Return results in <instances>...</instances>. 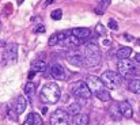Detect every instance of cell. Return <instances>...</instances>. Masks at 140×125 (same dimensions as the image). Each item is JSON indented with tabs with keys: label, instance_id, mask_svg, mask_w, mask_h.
Masks as SVG:
<instances>
[{
	"label": "cell",
	"instance_id": "1",
	"mask_svg": "<svg viewBox=\"0 0 140 125\" xmlns=\"http://www.w3.org/2000/svg\"><path fill=\"white\" fill-rule=\"evenodd\" d=\"M83 56H84V65L90 67V68H94V67L99 65L101 59H102L99 46L95 42H87L84 45Z\"/></svg>",
	"mask_w": 140,
	"mask_h": 125
},
{
	"label": "cell",
	"instance_id": "2",
	"mask_svg": "<svg viewBox=\"0 0 140 125\" xmlns=\"http://www.w3.org/2000/svg\"><path fill=\"white\" fill-rule=\"evenodd\" d=\"M60 95H61V90L59 87V84L54 83V82H49L42 87L40 97L42 99V102L53 105V103H57L60 101Z\"/></svg>",
	"mask_w": 140,
	"mask_h": 125
},
{
	"label": "cell",
	"instance_id": "3",
	"mask_svg": "<svg viewBox=\"0 0 140 125\" xmlns=\"http://www.w3.org/2000/svg\"><path fill=\"white\" fill-rule=\"evenodd\" d=\"M71 92L74 97L79 98V99H89L91 97V90L89 87V84L86 82H82V80L72 83Z\"/></svg>",
	"mask_w": 140,
	"mask_h": 125
},
{
	"label": "cell",
	"instance_id": "4",
	"mask_svg": "<svg viewBox=\"0 0 140 125\" xmlns=\"http://www.w3.org/2000/svg\"><path fill=\"white\" fill-rule=\"evenodd\" d=\"M101 80L103 82L105 87L112 88V90L118 88L120 84H121L120 74H116V72H113V71H106V72H103L102 76H101Z\"/></svg>",
	"mask_w": 140,
	"mask_h": 125
},
{
	"label": "cell",
	"instance_id": "5",
	"mask_svg": "<svg viewBox=\"0 0 140 125\" xmlns=\"http://www.w3.org/2000/svg\"><path fill=\"white\" fill-rule=\"evenodd\" d=\"M3 61L6 65L15 64L18 61V45L15 42H10L6 45V49L3 53Z\"/></svg>",
	"mask_w": 140,
	"mask_h": 125
},
{
	"label": "cell",
	"instance_id": "6",
	"mask_svg": "<svg viewBox=\"0 0 140 125\" xmlns=\"http://www.w3.org/2000/svg\"><path fill=\"white\" fill-rule=\"evenodd\" d=\"M69 113L63 110V109H57L54 110L50 116V125H69Z\"/></svg>",
	"mask_w": 140,
	"mask_h": 125
},
{
	"label": "cell",
	"instance_id": "7",
	"mask_svg": "<svg viewBox=\"0 0 140 125\" xmlns=\"http://www.w3.org/2000/svg\"><path fill=\"white\" fill-rule=\"evenodd\" d=\"M65 59L71 62L72 65H76V67L84 65L83 52H79V50H76V49H71V50L65 52Z\"/></svg>",
	"mask_w": 140,
	"mask_h": 125
},
{
	"label": "cell",
	"instance_id": "8",
	"mask_svg": "<svg viewBox=\"0 0 140 125\" xmlns=\"http://www.w3.org/2000/svg\"><path fill=\"white\" fill-rule=\"evenodd\" d=\"M135 68H136L135 62L129 61L128 59L127 60H120L118 64H117V69H118L120 76H128V75H131V72L133 71Z\"/></svg>",
	"mask_w": 140,
	"mask_h": 125
},
{
	"label": "cell",
	"instance_id": "9",
	"mask_svg": "<svg viewBox=\"0 0 140 125\" xmlns=\"http://www.w3.org/2000/svg\"><path fill=\"white\" fill-rule=\"evenodd\" d=\"M86 83L89 84V87H90V90L92 91V92H98L99 90H102V88H105V84H103V82L101 80V77H97V76H94V75H90V76H87L86 77Z\"/></svg>",
	"mask_w": 140,
	"mask_h": 125
},
{
	"label": "cell",
	"instance_id": "10",
	"mask_svg": "<svg viewBox=\"0 0 140 125\" xmlns=\"http://www.w3.org/2000/svg\"><path fill=\"white\" fill-rule=\"evenodd\" d=\"M50 74L54 79H57V80H65L67 79V72L60 62H53L50 65Z\"/></svg>",
	"mask_w": 140,
	"mask_h": 125
},
{
	"label": "cell",
	"instance_id": "11",
	"mask_svg": "<svg viewBox=\"0 0 140 125\" xmlns=\"http://www.w3.org/2000/svg\"><path fill=\"white\" fill-rule=\"evenodd\" d=\"M83 42H84L83 40L75 37V35L72 34V31H71V33H69V34L65 37V40L61 42V45H63V46H67V48H76V46L82 45Z\"/></svg>",
	"mask_w": 140,
	"mask_h": 125
},
{
	"label": "cell",
	"instance_id": "12",
	"mask_svg": "<svg viewBox=\"0 0 140 125\" xmlns=\"http://www.w3.org/2000/svg\"><path fill=\"white\" fill-rule=\"evenodd\" d=\"M109 116H110V118L114 120V121L121 120L122 113H121V110H120V105H118V102H113L112 106L109 107Z\"/></svg>",
	"mask_w": 140,
	"mask_h": 125
},
{
	"label": "cell",
	"instance_id": "13",
	"mask_svg": "<svg viewBox=\"0 0 140 125\" xmlns=\"http://www.w3.org/2000/svg\"><path fill=\"white\" fill-rule=\"evenodd\" d=\"M72 34L77 38H80V40H87V38L91 35V30L87 29V27H75L71 30Z\"/></svg>",
	"mask_w": 140,
	"mask_h": 125
},
{
	"label": "cell",
	"instance_id": "14",
	"mask_svg": "<svg viewBox=\"0 0 140 125\" xmlns=\"http://www.w3.org/2000/svg\"><path fill=\"white\" fill-rule=\"evenodd\" d=\"M120 105V110L122 113V117H125V118H131L132 116H133V109H132L131 103L128 101H122V102H118Z\"/></svg>",
	"mask_w": 140,
	"mask_h": 125
},
{
	"label": "cell",
	"instance_id": "15",
	"mask_svg": "<svg viewBox=\"0 0 140 125\" xmlns=\"http://www.w3.org/2000/svg\"><path fill=\"white\" fill-rule=\"evenodd\" d=\"M22 125H42V118L38 113H30Z\"/></svg>",
	"mask_w": 140,
	"mask_h": 125
},
{
	"label": "cell",
	"instance_id": "16",
	"mask_svg": "<svg viewBox=\"0 0 140 125\" xmlns=\"http://www.w3.org/2000/svg\"><path fill=\"white\" fill-rule=\"evenodd\" d=\"M131 54H132V49L129 46H121L116 52V56H117L118 60H127V59H129Z\"/></svg>",
	"mask_w": 140,
	"mask_h": 125
},
{
	"label": "cell",
	"instance_id": "17",
	"mask_svg": "<svg viewBox=\"0 0 140 125\" xmlns=\"http://www.w3.org/2000/svg\"><path fill=\"white\" fill-rule=\"evenodd\" d=\"M110 3H112V0H98V6L94 8V12H95L97 15L105 14L106 8H107L109 6H110Z\"/></svg>",
	"mask_w": 140,
	"mask_h": 125
},
{
	"label": "cell",
	"instance_id": "18",
	"mask_svg": "<svg viewBox=\"0 0 140 125\" xmlns=\"http://www.w3.org/2000/svg\"><path fill=\"white\" fill-rule=\"evenodd\" d=\"M26 107H27V99L25 97H22V95L18 97L17 98V105H15V109H17L18 114H22L26 110Z\"/></svg>",
	"mask_w": 140,
	"mask_h": 125
},
{
	"label": "cell",
	"instance_id": "19",
	"mask_svg": "<svg viewBox=\"0 0 140 125\" xmlns=\"http://www.w3.org/2000/svg\"><path fill=\"white\" fill-rule=\"evenodd\" d=\"M46 68H48V64L42 60H35L32 62V69L35 72H45Z\"/></svg>",
	"mask_w": 140,
	"mask_h": 125
},
{
	"label": "cell",
	"instance_id": "20",
	"mask_svg": "<svg viewBox=\"0 0 140 125\" xmlns=\"http://www.w3.org/2000/svg\"><path fill=\"white\" fill-rule=\"evenodd\" d=\"M89 121H90L89 116H87V114H84V113H79L77 116L74 117V122H75V125H87Z\"/></svg>",
	"mask_w": 140,
	"mask_h": 125
},
{
	"label": "cell",
	"instance_id": "21",
	"mask_svg": "<svg viewBox=\"0 0 140 125\" xmlns=\"http://www.w3.org/2000/svg\"><path fill=\"white\" fill-rule=\"evenodd\" d=\"M95 95L99 101H102V102H109V101L112 99L110 97V92H109L106 88H102V90H99L98 92H95Z\"/></svg>",
	"mask_w": 140,
	"mask_h": 125
},
{
	"label": "cell",
	"instance_id": "22",
	"mask_svg": "<svg viewBox=\"0 0 140 125\" xmlns=\"http://www.w3.org/2000/svg\"><path fill=\"white\" fill-rule=\"evenodd\" d=\"M128 88L133 94H140V79H133L128 84Z\"/></svg>",
	"mask_w": 140,
	"mask_h": 125
},
{
	"label": "cell",
	"instance_id": "23",
	"mask_svg": "<svg viewBox=\"0 0 140 125\" xmlns=\"http://www.w3.org/2000/svg\"><path fill=\"white\" fill-rule=\"evenodd\" d=\"M25 94L29 98H33V95L35 94V84L33 82H27L25 84Z\"/></svg>",
	"mask_w": 140,
	"mask_h": 125
},
{
	"label": "cell",
	"instance_id": "24",
	"mask_svg": "<svg viewBox=\"0 0 140 125\" xmlns=\"http://www.w3.org/2000/svg\"><path fill=\"white\" fill-rule=\"evenodd\" d=\"M80 109H82V106L79 103H72L71 106L68 107V113L75 117V116H77V114L80 113Z\"/></svg>",
	"mask_w": 140,
	"mask_h": 125
},
{
	"label": "cell",
	"instance_id": "25",
	"mask_svg": "<svg viewBox=\"0 0 140 125\" xmlns=\"http://www.w3.org/2000/svg\"><path fill=\"white\" fill-rule=\"evenodd\" d=\"M7 114H8L10 120H14V121L18 120V113H17V109H15V106H14V107H12L11 105L7 106Z\"/></svg>",
	"mask_w": 140,
	"mask_h": 125
},
{
	"label": "cell",
	"instance_id": "26",
	"mask_svg": "<svg viewBox=\"0 0 140 125\" xmlns=\"http://www.w3.org/2000/svg\"><path fill=\"white\" fill-rule=\"evenodd\" d=\"M50 18H52L53 20H60L61 18H63V11H61L60 8L53 10V11L50 12Z\"/></svg>",
	"mask_w": 140,
	"mask_h": 125
},
{
	"label": "cell",
	"instance_id": "27",
	"mask_svg": "<svg viewBox=\"0 0 140 125\" xmlns=\"http://www.w3.org/2000/svg\"><path fill=\"white\" fill-rule=\"evenodd\" d=\"M57 44H60V41H59L57 33H54V34H52V35L49 37V42H48V45H49V46H54V45H57Z\"/></svg>",
	"mask_w": 140,
	"mask_h": 125
},
{
	"label": "cell",
	"instance_id": "28",
	"mask_svg": "<svg viewBox=\"0 0 140 125\" xmlns=\"http://www.w3.org/2000/svg\"><path fill=\"white\" fill-rule=\"evenodd\" d=\"M95 33L98 35H105L106 34V30H105V26H102L101 23H98V25L95 26Z\"/></svg>",
	"mask_w": 140,
	"mask_h": 125
},
{
	"label": "cell",
	"instance_id": "29",
	"mask_svg": "<svg viewBox=\"0 0 140 125\" xmlns=\"http://www.w3.org/2000/svg\"><path fill=\"white\" fill-rule=\"evenodd\" d=\"M107 26L110 30H118V23L116 22V19H109V23H107Z\"/></svg>",
	"mask_w": 140,
	"mask_h": 125
},
{
	"label": "cell",
	"instance_id": "30",
	"mask_svg": "<svg viewBox=\"0 0 140 125\" xmlns=\"http://www.w3.org/2000/svg\"><path fill=\"white\" fill-rule=\"evenodd\" d=\"M34 33H45V26L44 25H38V26H35L34 27Z\"/></svg>",
	"mask_w": 140,
	"mask_h": 125
},
{
	"label": "cell",
	"instance_id": "31",
	"mask_svg": "<svg viewBox=\"0 0 140 125\" xmlns=\"http://www.w3.org/2000/svg\"><path fill=\"white\" fill-rule=\"evenodd\" d=\"M34 75H35V72L33 71V69H32V71H30L29 72V75H27V77H29V80H32L33 79V77H34Z\"/></svg>",
	"mask_w": 140,
	"mask_h": 125
},
{
	"label": "cell",
	"instance_id": "32",
	"mask_svg": "<svg viewBox=\"0 0 140 125\" xmlns=\"http://www.w3.org/2000/svg\"><path fill=\"white\" fill-rule=\"evenodd\" d=\"M6 8H7V10H6V15H8V14L11 12V4H7Z\"/></svg>",
	"mask_w": 140,
	"mask_h": 125
},
{
	"label": "cell",
	"instance_id": "33",
	"mask_svg": "<svg viewBox=\"0 0 140 125\" xmlns=\"http://www.w3.org/2000/svg\"><path fill=\"white\" fill-rule=\"evenodd\" d=\"M102 44H103L105 46H110V45H112V42L109 41V40H105V41H102Z\"/></svg>",
	"mask_w": 140,
	"mask_h": 125
},
{
	"label": "cell",
	"instance_id": "34",
	"mask_svg": "<svg viewBox=\"0 0 140 125\" xmlns=\"http://www.w3.org/2000/svg\"><path fill=\"white\" fill-rule=\"evenodd\" d=\"M46 113H48V107L44 106V107H42V114H46Z\"/></svg>",
	"mask_w": 140,
	"mask_h": 125
},
{
	"label": "cell",
	"instance_id": "35",
	"mask_svg": "<svg viewBox=\"0 0 140 125\" xmlns=\"http://www.w3.org/2000/svg\"><path fill=\"white\" fill-rule=\"evenodd\" d=\"M54 2V0H46V2H45V6H49V4H52Z\"/></svg>",
	"mask_w": 140,
	"mask_h": 125
},
{
	"label": "cell",
	"instance_id": "36",
	"mask_svg": "<svg viewBox=\"0 0 140 125\" xmlns=\"http://www.w3.org/2000/svg\"><path fill=\"white\" fill-rule=\"evenodd\" d=\"M135 59H136V61H137V62H140V53H137V54H136Z\"/></svg>",
	"mask_w": 140,
	"mask_h": 125
},
{
	"label": "cell",
	"instance_id": "37",
	"mask_svg": "<svg viewBox=\"0 0 140 125\" xmlns=\"http://www.w3.org/2000/svg\"><path fill=\"white\" fill-rule=\"evenodd\" d=\"M125 38H127V40H129V41H133V38H132L131 35H128V34H125Z\"/></svg>",
	"mask_w": 140,
	"mask_h": 125
},
{
	"label": "cell",
	"instance_id": "38",
	"mask_svg": "<svg viewBox=\"0 0 140 125\" xmlns=\"http://www.w3.org/2000/svg\"><path fill=\"white\" fill-rule=\"evenodd\" d=\"M17 3H18V6H20L23 3V0H17Z\"/></svg>",
	"mask_w": 140,
	"mask_h": 125
},
{
	"label": "cell",
	"instance_id": "39",
	"mask_svg": "<svg viewBox=\"0 0 140 125\" xmlns=\"http://www.w3.org/2000/svg\"><path fill=\"white\" fill-rule=\"evenodd\" d=\"M136 44H137V45H140V40H136Z\"/></svg>",
	"mask_w": 140,
	"mask_h": 125
}]
</instances>
